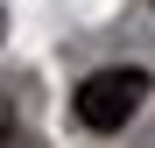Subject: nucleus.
Listing matches in <instances>:
<instances>
[{"instance_id":"1","label":"nucleus","mask_w":155,"mask_h":148,"mask_svg":"<svg viewBox=\"0 0 155 148\" xmlns=\"http://www.w3.org/2000/svg\"><path fill=\"white\" fill-rule=\"evenodd\" d=\"M141 99H148V71H134V64L92 71V78L78 85V120H85L92 134H113V127H127V120L141 113Z\"/></svg>"},{"instance_id":"2","label":"nucleus","mask_w":155,"mask_h":148,"mask_svg":"<svg viewBox=\"0 0 155 148\" xmlns=\"http://www.w3.org/2000/svg\"><path fill=\"white\" fill-rule=\"evenodd\" d=\"M0 148H21V127H14V106L0 99Z\"/></svg>"},{"instance_id":"3","label":"nucleus","mask_w":155,"mask_h":148,"mask_svg":"<svg viewBox=\"0 0 155 148\" xmlns=\"http://www.w3.org/2000/svg\"><path fill=\"white\" fill-rule=\"evenodd\" d=\"M0 28H7V14H0Z\"/></svg>"}]
</instances>
